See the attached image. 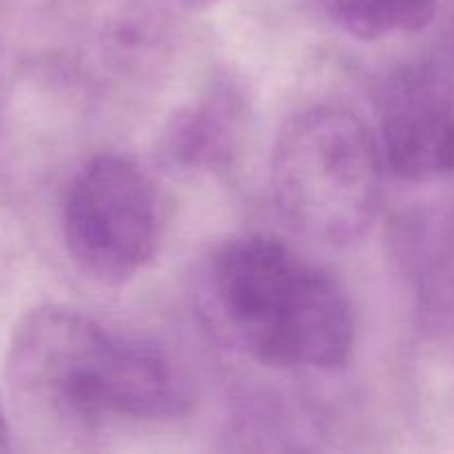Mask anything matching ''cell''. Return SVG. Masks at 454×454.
<instances>
[{
    "mask_svg": "<svg viewBox=\"0 0 454 454\" xmlns=\"http://www.w3.org/2000/svg\"><path fill=\"white\" fill-rule=\"evenodd\" d=\"M335 27L357 40L417 34L433 22L437 0H319Z\"/></svg>",
    "mask_w": 454,
    "mask_h": 454,
    "instance_id": "obj_7",
    "label": "cell"
},
{
    "mask_svg": "<svg viewBox=\"0 0 454 454\" xmlns=\"http://www.w3.org/2000/svg\"><path fill=\"white\" fill-rule=\"evenodd\" d=\"M242 124V96L231 87L213 89L171 120L162 137L164 158L180 167H222L238 146Z\"/></svg>",
    "mask_w": 454,
    "mask_h": 454,
    "instance_id": "obj_6",
    "label": "cell"
},
{
    "mask_svg": "<svg viewBox=\"0 0 454 454\" xmlns=\"http://www.w3.org/2000/svg\"><path fill=\"white\" fill-rule=\"evenodd\" d=\"M184 4H189V7H195V9H202V7H208V4H213L215 0H182Z\"/></svg>",
    "mask_w": 454,
    "mask_h": 454,
    "instance_id": "obj_9",
    "label": "cell"
},
{
    "mask_svg": "<svg viewBox=\"0 0 454 454\" xmlns=\"http://www.w3.org/2000/svg\"><path fill=\"white\" fill-rule=\"evenodd\" d=\"M7 381L27 417L58 428L168 419L189 402L162 346L58 304L18 319L7 348Z\"/></svg>",
    "mask_w": 454,
    "mask_h": 454,
    "instance_id": "obj_1",
    "label": "cell"
},
{
    "mask_svg": "<svg viewBox=\"0 0 454 454\" xmlns=\"http://www.w3.org/2000/svg\"><path fill=\"white\" fill-rule=\"evenodd\" d=\"M7 448H9V426H7V419H4L3 408H0V452L7 450Z\"/></svg>",
    "mask_w": 454,
    "mask_h": 454,
    "instance_id": "obj_8",
    "label": "cell"
},
{
    "mask_svg": "<svg viewBox=\"0 0 454 454\" xmlns=\"http://www.w3.org/2000/svg\"><path fill=\"white\" fill-rule=\"evenodd\" d=\"M62 231L84 275L106 286L131 282L153 260L160 242L153 182L127 155H96L67 189Z\"/></svg>",
    "mask_w": 454,
    "mask_h": 454,
    "instance_id": "obj_4",
    "label": "cell"
},
{
    "mask_svg": "<svg viewBox=\"0 0 454 454\" xmlns=\"http://www.w3.org/2000/svg\"><path fill=\"white\" fill-rule=\"evenodd\" d=\"M380 149L402 180L454 176V75L437 67H408L380 98Z\"/></svg>",
    "mask_w": 454,
    "mask_h": 454,
    "instance_id": "obj_5",
    "label": "cell"
},
{
    "mask_svg": "<svg viewBox=\"0 0 454 454\" xmlns=\"http://www.w3.org/2000/svg\"><path fill=\"white\" fill-rule=\"evenodd\" d=\"M211 326L273 368L333 371L355 346V313L333 275L269 235H239L208 260L200 284Z\"/></svg>",
    "mask_w": 454,
    "mask_h": 454,
    "instance_id": "obj_2",
    "label": "cell"
},
{
    "mask_svg": "<svg viewBox=\"0 0 454 454\" xmlns=\"http://www.w3.org/2000/svg\"><path fill=\"white\" fill-rule=\"evenodd\" d=\"M386 162L380 140L350 109L319 105L293 115L270 160L275 204L300 235L350 247L375 224Z\"/></svg>",
    "mask_w": 454,
    "mask_h": 454,
    "instance_id": "obj_3",
    "label": "cell"
}]
</instances>
